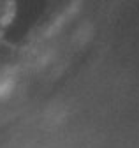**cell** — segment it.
<instances>
[{"label": "cell", "instance_id": "1", "mask_svg": "<svg viewBox=\"0 0 139 148\" xmlns=\"http://www.w3.org/2000/svg\"><path fill=\"white\" fill-rule=\"evenodd\" d=\"M12 12H14L12 0H0V23H7V20L12 18Z\"/></svg>", "mask_w": 139, "mask_h": 148}]
</instances>
